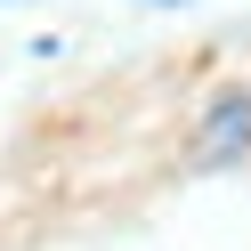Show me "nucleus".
I'll list each match as a JSON object with an SVG mask.
<instances>
[{
  "label": "nucleus",
  "instance_id": "f257e3e1",
  "mask_svg": "<svg viewBox=\"0 0 251 251\" xmlns=\"http://www.w3.org/2000/svg\"><path fill=\"white\" fill-rule=\"evenodd\" d=\"M251 154V98H219V114L195 130V162H243Z\"/></svg>",
  "mask_w": 251,
  "mask_h": 251
}]
</instances>
